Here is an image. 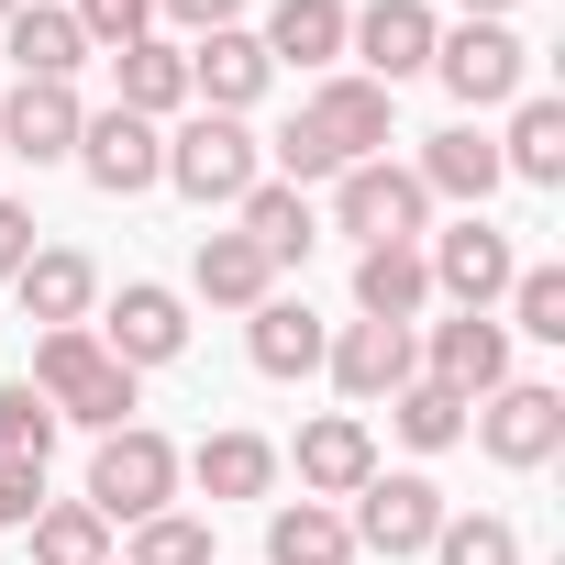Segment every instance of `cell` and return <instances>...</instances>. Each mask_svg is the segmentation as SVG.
Wrapping results in <instances>:
<instances>
[{
  "instance_id": "6da1fadb",
  "label": "cell",
  "mask_w": 565,
  "mask_h": 565,
  "mask_svg": "<svg viewBox=\"0 0 565 565\" xmlns=\"http://www.w3.org/2000/svg\"><path fill=\"white\" fill-rule=\"evenodd\" d=\"M366 156H388V89L355 78V67L311 78V100L289 111V134H277V178L300 189V178H344Z\"/></svg>"
},
{
  "instance_id": "7a4b0ae2",
  "label": "cell",
  "mask_w": 565,
  "mask_h": 565,
  "mask_svg": "<svg viewBox=\"0 0 565 565\" xmlns=\"http://www.w3.org/2000/svg\"><path fill=\"white\" fill-rule=\"evenodd\" d=\"M23 377H34L45 411L78 422V433H122V422H134V366H111L89 322H78V333H34V366H23Z\"/></svg>"
},
{
  "instance_id": "3957f363",
  "label": "cell",
  "mask_w": 565,
  "mask_h": 565,
  "mask_svg": "<svg viewBox=\"0 0 565 565\" xmlns=\"http://www.w3.org/2000/svg\"><path fill=\"white\" fill-rule=\"evenodd\" d=\"M255 178H266L255 122H233V111H189V122L167 134V189H189L200 211H233Z\"/></svg>"
},
{
  "instance_id": "277c9868",
  "label": "cell",
  "mask_w": 565,
  "mask_h": 565,
  "mask_svg": "<svg viewBox=\"0 0 565 565\" xmlns=\"http://www.w3.org/2000/svg\"><path fill=\"white\" fill-rule=\"evenodd\" d=\"M178 444L156 433V422H122V433H100V455H89V510L100 521H156V510H178Z\"/></svg>"
},
{
  "instance_id": "5b68a950",
  "label": "cell",
  "mask_w": 565,
  "mask_h": 565,
  "mask_svg": "<svg viewBox=\"0 0 565 565\" xmlns=\"http://www.w3.org/2000/svg\"><path fill=\"white\" fill-rule=\"evenodd\" d=\"M333 233H355V255H366V244H422V233H433V189H422L399 156H366V167L333 178Z\"/></svg>"
},
{
  "instance_id": "8992f818",
  "label": "cell",
  "mask_w": 565,
  "mask_h": 565,
  "mask_svg": "<svg viewBox=\"0 0 565 565\" xmlns=\"http://www.w3.org/2000/svg\"><path fill=\"white\" fill-rule=\"evenodd\" d=\"M466 433H477V455H488V466L532 477V466H554V455H565V388L510 377V388H488V399L466 411Z\"/></svg>"
},
{
  "instance_id": "52a82bcc",
  "label": "cell",
  "mask_w": 565,
  "mask_h": 565,
  "mask_svg": "<svg viewBox=\"0 0 565 565\" xmlns=\"http://www.w3.org/2000/svg\"><path fill=\"white\" fill-rule=\"evenodd\" d=\"M422 266H433V300H455V311H499L510 277H521V244H510L488 211H466V222L422 233Z\"/></svg>"
},
{
  "instance_id": "ba28073f",
  "label": "cell",
  "mask_w": 565,
  "mask_h": 565,
  "mask_svg": "<svg viewBox=\"0 0 565 565\" xmlns=\"http://www.w3.org/2000/svg\"><path fill=\"white\" fill-rule=\"evenodd\" d=\"M344 532H355V554H388V565H399V554H433V532H444V488H433L422 466H399V477L377 466V477L344 499Z\"/></svg>"
},
{
  "instance_id": "9c48e42d",
  "label": "cell",
  "mask_w": 565,
  "mask_h": 565,
  "mask_svg": "<svg viewBox=\"0 0 565 565\" xmlns=\"http://www.w3.org/2000/svg\"><path fill=\"white\" fill-rule=\"evenodd\" d=\"M433 78H444L466 111H510V100L532 89V45H521L510 23H455V34L433 45Z\"/></svg>"
},
{
  "instance_id": "30bf717a",
  "label": "cell",
  "mask_w": 565,
  "mask_h": 565,
  "mask_svg": "<svg viewBox=\"0 0 565 565\" xmlns=\"http://www.w3.org/2000/svg\"><path fill=\"white\" fill-rule=\"evenodd\" d=\"M433 45H444L433 0H366V12L344 23V56H355V78H377L388 100H399V78H433Z\"/></svg>"
},
{
  "instance_id": "8fae6325",
  "label": "cell",
  "mask_w": 565,
  "mask_h": 565,
  "mask_svg": "<svg viewBox=\"0 0 565 565\" xmlns=\"http://www.w3.org/2000/svg\"><path fill=\"white\" fill-rule=\"evenodd\" d=\"M89 333H100V355H111V366H134V377H145V366H178V355H189V300H178V289H156V277H122V300H111Z\"/></svg>"
},
{
  "instance_id": "7c38bea8",
  "label": "cell",
  "mask_w": 565,
  "mask_h": 565,
  "mask_svg": "<svg viewBox=\"0 0 565 565\" xmlns=\"http://www.w3.org/2000/svg\"><path fill=\"white\" fill-rule=\"evenodd\" d=\"M67 167H78L100 200H145V189H167V134H156V122H134V111H89Z\"/></svg>"
},
{
  "instance_id": "4fadbf2b",
  "label": "cell",
  "mask_w": 565,
  "mask_h": 565,
  "mask_svg": "<svg viewBox=\"0 0 565 565\" xmlns=\"http://www.w3.org/2000/svg\"><path fill=\"white\" fill-rule=\"evenodd\" d=\"M422 377L455 388V399L477 411L488 388H510V322H499V311H455V322H433V333H422Z\"/></svg>"
},
{
  "instance_id": "5bb4252c",
  "label": "cell",
  "mask_w": 565,
  "mask_h": 565,
  "mask_svg": "<svg viewBox=\"0 0 565 565\" xmlns=\"http://www.w3.org/2000/svg\"><path fill=\"white\" fill-rule=\"evenodd\" d=\"M322 366H333V388H344L355 411H377V399H399V388L422 377V333H411V322H344V333L322 344Z\"/></svg>"
},
{
  "instance_id": "9a60e30c",
  "label": "cell",
  "mask_w": 565,
  "mask_h": 565,
  "mask_svg": "<svg viewBox=\"0 0 565 565\" xmlns=\"http://www.w3.org/2000/svg\"><path fill=\"white\" fill-rule=\"evenodd\" d=\"M277 466H300V499H355L366 477H377V433H366V411H322V422H300V444L277 455Z\"/></svg>"
},
{
  "instance_id": "2e32d148",
  "label": "cell",
  "mask_w": 565,
  "mask_h": 565,
  "mask_svg": "<svg viewBox=\"0 0 565 565\" xmlns=\"http://www.w3.org/2000/svg\"><path fill=\"white\" fill-rule=\"evenodd\" d=\"M78 122H89V100H78L67 78H12V100H0V156L67 167V156H78Z\"/></svg>"
},
{
  "instance_id": "e0dca14e",
  "label": "cell",
  "mask_w": 565,
  "mask_h": 565,
  "mask_svg": "<svg viewBox=\"0 0 565 565\" xmlns=\"http://www.w3.org/2000/svg\"><path fill=\"white\" fill-rule=\"evenodd\" d=\"M12 300H23V322L78 333V322H100V266H89L78 244H34V255H23V277H12Z\"/></svg>"
},
{
  "instance_id": "ac0fdd59",
  "label": "cell",
  "mask_w": 565,
  "mask_h": 565,
  "mask_svg": "<svg viewBox=\"0 0 565 565\" xmlns=\"http://www.w3.org/2000/svg\"><path fill=\"white\" fill-rule=\"evenodd\" d=\"M266 89H277V67H266V45H255L244 23H222V34L189 45V100H200V111H233V122H244Z\"/></svg>"
},
{
  "instance_id": "d6986e66",
  "label": "cell",
  "mask_w": 565,
  "mask_h": 565,
  "mask_svg": "<svg viewBox=\"0 0 565 565\" xmlns=\"http://www.w3.org/2000/svg\"><path fill=\"white\" fill-rule=\"evenodd\" d=\"M178 477H189L211 510H222V499H277V444L233 422V433H200V444L178 455Z\"/></svg>"
},
{
  "instance_id": "ffe728a7",
  "label": "cell",
  "mask_w": 565,
  "mask_h": 565,
  "mask_svg": "<svg viewBox=\"0 0 565 565\" xmlns=\"http://www.w3.org/2000/svg\"><path fill=\"white\" fill-rule=\"evenodd\" d=\"M322 311L311 300H289V289H266L255 311H244V355H255V377H322Z\"/></svg>"
},
{
  "instance_id": "44dd1931",
  "label": "cell",
  "mask_w": 565,
  "mask_h": 565,
  "mask_svg": "<svg viewBox=\"0 0 565 565\" xmlns=\"http://www.w3.org/2000/svg\"><path fill=\"white\" fill-rule=\"evenodd\" d=\"M111 111H134V122H178L189 111V45H167V34H145V45H122L111 56Z\"/></svg>"
},
{
  "instance_id": "7402d4cb",
  "label": "cell",
  "mask_w": 565,
  "mask_h": 565,
  "mask_svg": "<svg viewBox=\"0 0 565 565\" xmlns=\"http://www.w3.org/2000/svg\"><path fill=\"white\" fill-rule=\"evenodd\" d=\"M433 200H466V211H488L510 178H499V145L477 134V122H444V134H422V167H411Z\"/></svg>"
},
{
  "instance_id": "603a6c76",
  "label": "cell",
  "mask_w": 565,
  "mask_h": 565,
  "mask_svg": "<svg viewBox=\"0 0 565 565\" xmlns=\"http://www.w3.org/2000/svg\"><path fill=\"white\" fill-rule=\"evenodd\" d=\"M422 311H433L422 244H366V255H355V322H411V333H422Z\"/></svg>"
},
{
  "instance_id": "cb8c5ba5",
  "label": "cell",
  "mask_w": 565,
  "mask_h": 565,
  "mask_svg": "<svg viewBox=\"0 0 565 565\" xmlns=\"http://www.w3.org/2000/svg\"><path fill=\"white\" fill-rule=\"evenodd\" d=\"M344 23H355L344 0H277L255 45H266V67H311V78H333V67H344Z\"/></svg>"
},
{
  "instance_id": "d4e9b609",
  "label": "cell",
  "mask_w": 565,
  "mask_h": 565,
  "mask_svg": "<svg viewBox=\"0 0 565 565\" xmlns=\"http://www.w3.org/2000/svg\"><path fill=\"white\" fill-rule=\"evenodd\" d=\"M233 233H244L266 266H300V255L322 244V222H311V200H300L289 178H255V189L233 200Z\"/></svg>"
},
{
  "instance_id": "484cf974",
  "label": "cell",
  "mask_w": 565,
  "mask_h": 565,
  "mask_svg": "<svg viewBox=\"0 0 565 565\" xmlns=\"http://www.w3.org/2000/svg\"><path fill=\"white\" fill-rule=\"evenodd\" d=\"M0 45H12V78H67L78 89V67H89V34L67 23V0H23L0 23Z\"/></svg>"
},
{
  "instance_id": "4316f807",
  "label": "cell",
  "mask_w": 565,
  "mask_h": 565,
  "mask_svg": "<svg viewBox=\"0 0 565 565\" xmlns=\"http://www.w3.org/2000/svg\"><path fill=\"white\" fill-rule=\"evenodd\" d=\"M499 178H521V189H565V100H543V89H521V100H510Z\"/></svg>"
},
{
  "instance_id": "83f0119b",
  "label": "cell",
  "mask_w": 565,
  "mask_h": 565,
  "mask_svg": "<svg viewBox=\"0 0 565 565\" xmlns=\"http://www.w3.org/2000/svg\"><path fill=\"white\" fill-rule=\"evenodd\" d=\"M189 289H200L211 311H255V300L277 289V266H266L244 233H200V244H189Z\"/></svg>"
},
{
  "instance_id": "f1b7e54d",
  "label": "cell",
  "mask_w": 565,
  "mask_h": 565,
  "mask_svg": "<svg viewBox=\"0 0 565 565\" xmlns=\"http://www.w3.org/2000/svg\"><path fill=\"white\" fill-rule=\"evenodd\" d=\"M266 565H355V532L333 499H277L266 510Z\"/></svg>"
},
{
  "instance_id": "f546056e",
  "label": "cell",
  "mask_w": 565,
  "mask_h": 565,
  "mask_svg": "<svg viewBox=\"0 0 565 565\" xmlns=\"http://www.w3.org/2000/svg\"><path fill=\"white\" fill-rule=\"evenodd\" d=\"M23 532H34V565H111V521L89 499H45Z\"/></svg>"
},
{
  "instance_id": "4dcf8cb0",
  "label": "cell",
  "mask_w": 565,
  "mask_h": 565,
  "mask_svg": "<svg viewBox=\"0 0 565 565\" xmlns=\"http://www.w3.org/2000/svg\"><path fill=\"white\" fill-rule=\"evenodd\" d=\"M388 433H399L411 455H455V444H466V399L433 388V377H411V388L388 399Z\"/></svg>"
},
{
  "instance_id": "1f68e13d",
  "label": "cell",
  "mask_w": 565,
  "mask_h": 565,
  "mask_svg": "<svg viewBox=\"0 0 565 565\" xmlns=\"http://www.w3.org/2000/svg\"><path fill=\"white\" fill-rule=\"evenodd\" d=\"M433 565H521V532H510L499 510H444V532H433Z\"/></svg>"
},
{
  "instance_id": "d6a6232c",
  "label": "cell",
  "mask_w": 565,
  "mask_h": 565,
  "mask_svg": "<svg viewBox=\"0 0 565 565\" xmlns=\"http://www.w3.org/2000/svg\"><path fill=\"white\" fill-rule=\"evenodd\" d=\"M56 433H67V422L45 411V388H34V377H12V388H0V455L45 466V455H56Z\"/></svg>"
},
{
  "instance_id": "836d02e7",
  "label": "cell",
  "mask_w": 565,
  "mask_h": 565,
  "mask_svg": "<svg viewBox=\"0 0 565 565\" xmlns=\"http://www.w3.org/2000/svg\"><path fill=\"white\" fill-rule=\"evenodd\" d=\"M565 344V266H521L510 277V344Z\"/></svg>"
},
{
  "instance_id": "e575fe53",
  "label": "cell",
  "mask_w": 565,
  "mask_h": 565,
  "mask_svg": "<svg viewBox=\"0 0 565 565\" xmlns=\"http://www.w3.org/2000/svg\"><path fill=\"white\" fill-rule=\"evenodd\" d=\"M122 565H211V521H189V510H156V521H134Z\"/></svg>"
},
{
  "instance_id": "d590c367",
  "label": "cell",
  "mask_w": 565,
  "mask_h": 565,
  "mask_svg": "<svg viewBox=\"0 0 565 565\" xmlns=\"http://www.w3.org/2000/svg\"><path fill=\"white\" fill-rule=\"evenodd\" d=\"M67 23L89 34V56H122V45L156 34V0H67Z\"/></svg>"
},
{
  "instance_id": "8d00e7d4",
  "label": "cell",
  "mask_w": 565,
  "mask_h": 565,
  "mask_svg": "<svg viewBox=\"0 0 565 565\" xmlns=\"http://www.w3.org/2000/svg\"><path fill=\"white\" fill-rule=\"evenodd\" d=\"M45 510V466H23V455H0V532H23Z\"/></svg>"
},
{
  "instance_id": "74e56055",
  "label": "cell",
  "mask_w": 565,
  "mask_h": 565,
  "mask_svg": "<svg viewBox=\"0 0 565 565\" xmlns=\"http://www.w3.org/2000/svg\"><path fill=\"white\" fill-rule=\"evenodd\" d=\"M23 255H34V211H23V200H0V289L23 277Z\"/></svg>"
},
{
  "instance_id": "f35d334b",
  "label": "cell",
  "mask_w": 565,
  "mask_h": 565,
  "mask_svg": "<svg viewBox=\"0 0 565 565\" xmlns=\"http://www.w3.org/2000/svg\"><path fill=\"white\" fill-rule=\"evenodd\" d=\"M167 23H189V34H222V23H244V0H156Z\"/></svg>"
},
{
  "instance_id": "ab89813d",
  "label": "cell",
  "mask_w": 565,
  "mask_h": 565,
  "mask_svg": "<svg viewBox=\"0 0 565 565\" xmlns=\"http://www.w3.org/2000/svg\"><path fill=\"white\" fill-rule=\"evenodd\" d=\"M466 23H510V0H466Z\"/></svg>"
},
{
  "instance_id": "60d3db41",
  "label": "cell",
  "mask_w": 565,
  "mask_h": 565,
  "mask_svg": "<svg viewBox=\"0 0 565 565\" xmlns=\"http://www.w3.org/2000/svg\"><path fill=\"white\" fill-rule=\"evenodd\" d=\"M12 12H23V0H0V23H12Z\"/></svg>"
}]
</instances>
